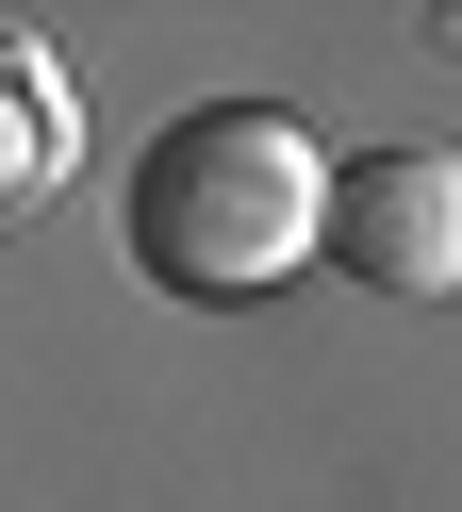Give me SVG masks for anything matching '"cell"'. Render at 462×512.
I'll return each mask as SVG.
<instances>
[{"mask_svg":"<svg viewBox=\"0 0 462 512\" xmlns=\"http://www.w3.org/2000/svg\"><path fill=\"white\" fill-rule=\"evenodd\" d=\"M0 67H17V100H0V166H17V199H50V182H66V149H83L66 67H50V34H0Z\"/></svg>","mask_w":462,"mask_h":512,"instance_id":"cell-3","label":"cell"},{"mask_svg":"<svg viewBox=\"0 0 462 512\" xmlns=\"http://www.w3.org/2000/svg\"><path fill=\"white\" fill-rule=\"evenodd\" d=\"M330 199H347V166H330L314 133H297L281 100H198L149 133V166H132V265L165 281V298H281L297 265H330Z\"/></svg>","mask_w":462,"mask_h":512,"instance_id":"cell-1","label":"cell"},{"mask_svg":"<svg viewBox=\"0 0 462 512\" xmlns=\"http://www.w3.org/2000/svg\"><path fill=\"white\" fill-rule=\"evenodd\" d=\"M330 265L363 298H462V149H363L330 199Z\"/></svg>","mask_w":462,"mask_h":512,"instance_id":"cell-2","label":"cell"}]
</instances>
